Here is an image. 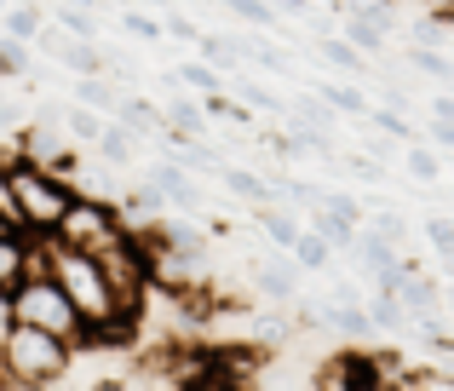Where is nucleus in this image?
Instances as JSON below:
<instances>
[{
	"instance_id": "1",
	"label": "nucleus",
	"mask_w": 454,
	"mask_h": 391,
	"mask_svg": "<svg viewBox=\"0 0 454 391\" xmlns=\"http://www.w3.org/2000/svg\"><path fill=\"white\" fill-rule=\"evenodd\" d=\"M69 369H75V340L46 334V328L18 323V317L0 328V386L41 391V386H58Z\"/></svg>"
},
{
	"instance_id": "2",
	"label": "nucleus",
	"mask_w": 454,
	"mask_h": 391,
	"mask_svg": "<svg viewBox=\"0 0 454 391\" xmlns=\"http://www.w3.org/2000/svg\"><path fill=\"white\" fill-rule=\"evenodd\" d=\"M0 179H6L12 207H18V219H23L29 236H52L58 219H64V207L75 201V179H69V173L46 168V161H29V156H12L6 168H0Z\"/></svg>"
},
{
	"instance_id": "3",
	"label": "nucleus",
	"mask_w": 454,
	"mask_h": 391,
	"mask_svg": "<svg viewBox=\"0 0 454 391\" xmlns=\"http://www.w3.org/2000/svg\"><path fill=\"white\" fill-rule=\"evenodd\" d=\"M6 300H12V317H18V323H35V328L64 334V340L81 334V311H75V300L64 293V282H58L52 270H29V277H18Z\"/></svg>"
},
{
	"instance_id": "4",
	"label": "nucleus",
	"mask_w": 454,
	"mask_h": 391,
	"mask_svg": "<svg viewBox=\"0 0 454 391\" xmlns=\"http://www.w3.org/2000/svg\"><path fill=\"white\" fill-rule=\"evenodd\" d=\"M52 236H58V242H69V247H87V254H98V247L121 242V236H133V224L121 219V207H115L110 196L75 191V201L64 207V219H58Z\"/></svg>"
},
{
	"instance_id": "5",
	"label": "nucleus",
	"mask_w": 454,
	"mask_h": 391,
	"mask_svg": "<svg viewBox=\"0 0 454 391\" xmlns=\"http://www.w3.org/2000/svg\"><path fill=\"white\" fill-rule=\"evenodd\" d=\"M300 277H305V270H300V259H294L288 247H277V254H265L254 265V288L265 293L270 305H294V300H300Z\"/></svg>"
},
{
	"instance_id": "6",
	"label": "nucleus",
	"mask_w": 454,
	"mask_h": 391,
	"mask_svg": "<svg viewBox=\"0 0 454 391\" xmlns=\"http://www.w3.org/2000/svg\"><path fill=\"white\" fill-rule=\"evenodd\" d=\"M145 179H150V184H155V191H161L167 201H173V207H190V213L201 207V191H196V179H190V168L173 156V150L150 161V168H145Z\"/></svg>"
},
{
	"instance_id": "7",
	"label": "nucleus",
	"mask_w": 454,
	"mask_h": 391,
	"mask_svg": "<svg viewBox=\"0 0 454 391\" xmlns=\"http://www.w3.org/2000/svg\"><path fill=\"white\" fill-rule=\"evenodd\" d=\"M219 184H224V191H231L236 201H242L247 213H254V207H265V201H282V196H277V184H270V179H259L254 168H236V161H224V168H219Z\"/></svg>"
},
{
	"instance_id": "8",
	"label": "nucleus",
	"mask_w": 454,
	"mask_h": 391,
	"mask_svg": "<svg viewBox=\"0 0 454 391\" xmlns=\"http://www.w3.org/2000/svg\"><path fill=\"white\" fill-rule=\"evenodd\" d=\"M161 121L173 127V133H184V138H207V127H213V115H207V104L201 98H184V92H167V104H161Z\"/></svg>"
},
{
	"instance_id": "9",
	"label": "nucleus",
	"mask_w": 454,
	"mask_h": 391,
	"mask_svg": "<svg viewBox=\"0 0 454 391\" xmlns=\"http://www.w3.org/2000/svg\"><path fill=\"white\" fill-rule=\"evenodd\" d=\"M340 35H345V41H351L363 58H380V52H386V41H391V35L380 29V23L368 18L363 6H345V12H340Z\"/></svg>"
},
{
	"instance_id": "10",
	"label": "nucleus",
	"mask_w": 454,
	"mask_h": 391,
	"mask_svg": "<svg viewBox=\"0 0 454 391\" xmlns=\"http://www.w3.org/2000/svg\"><path fill=\"white\" fill-rule=\"evenodd\" d=\"M92 156L104 161V168H115V173H127L138 161V138L127 133L121 121H104V133H98V145H92Z\"/></svg>"
},
{
	"instance_id": "11",
	"label": "nucleus",
	"mask_w": 454,
	"mask_h": 391,
	"mask_svg": "<svg viewBox=\"0 0 454 391\" xmlns=\"http://www.w3.org/2000/svg\"><path fill=\"white\" fill-rule=\"evenodd\" d=\"M254 219H259V231H265L270 247H294V242H300V231H305V219H300L294 207H282V201H265V207H254Z\"/></svg>"
},
{
	"instance_id": "12",
	"label": "nucleus",
	"mask_w": 454,
	"mask_h": 391,
	"mask_svg": "<svg viewBox=\"0 0 454 391\" xmlns=\"http://www.w3.org/2000/svg\"><path fill=\"white\" fill-rule=\"evenodd\" d=\"M121 92L127 87L110 75V69H98V75H75V104H87V110H98V115H115Z\"/></svg>"
},
{
	"instance_id": "13",
	"label": "nucleus",
	"mask_w": 454,
	"mask_h": 391,
	"mask_svg": "<svg viewBox=\"0 0 454 391\" xmlns=\"http://www.w3.org/2000/svg\"><path fill=\"white\" fill-rule=\"evenodd\" d=\"M41 29H46V6H41V0H12V6L0 12V35H18V41L35 46Z\"/></svg>"
},
{
	"instance_id": "14",
	"label": "nucleus",
	"mask_w": 454,
	"mask_h": 391,
	"mask_svg": "<svg viewBox=\"0 0 454 391\" xmlns=\"http://www.w3.org/2000/svg\"><path fill=\"white\" fill-rule=\"evenodd\" d=\"M196 52L207 58L213 69H224V75H236V69H242V41H236V35H219V29H207V35H196Z\"/></svg>"
},
{
	"instance_id": "15",
	"label": "nucleus",
	"mask_w": 454,
	"mask_h": 391,
	"mask_svg": "<svg viewBox=\"0 0 454 391\" xmlns=\"http://www.w3.org/2000/svg\"><path fill=\"white\" fill-rule=\"evenodd\" d=\"M288 254L300 259V270H305V277H322V270H333V242H328L322 231H310V224L300 231V242H294Z\"/></svg>"
},
{
	"instance_id": "16",
	"label": "nucleus",
	"mask_w": 454,
	"mask_h": 391,
	"mask_svg": "<svg viewBox=\"0 0 454 391\" xmlns=\"http://www.w3.org/2000/svg\"><path fill=\"white\" fill-rule=\"evenodd\" d=\"M18 277H29V236H0V293H12Z\"/></svg>"
},
{
	"instance_id": "17",
	"label": "nucleus",
	"mask_w": 454,
	"mask_h": 391,
	"mask_svg": "<svg viewBox=\"0 0 454 391\" xmlns=\"http://www.w3.org/2000/svg\"><path fill=\"white\" fill-rule=\"evenodd\" d=\"M58 121L69 127V138H75L81 150H92L98 145V133H104V121H110V115H98V110H87V104H69L64 115H58Z\"/></svg>"
},
{
	"instance_id": "18",
	"label": "nucleus",
	"mask_w": 454,
	"mask_h": 391,
	"mask_svg": "<svg viewBox=\"0 0 454 391\" xmlns=\"http://www.w3.org/2000/svg\"><path fill=\"white\" fill-rule=\"evenodd\" d=\"M178 81H184L196 98H213V92H224V69H213L207 58H184V64H178Z\"/></svg>"
},
{
	"instance_id": "19",
	"label": "nucleus",
	"mask_w": 454,
	"mask_h": 391,
	"mask_svg": "<svg viewBox=\"0 0 454 391\" xmlns=\"http://www.w3.org/2000/svg\"><path fill=\"white\" fill-rule=\"evenodd\" d=\"M317 52H322V58H328V64H333V69H340V75H351V81H363V75H368V58H363V52H356V46H351V41H345V35H328V41H322V46H317Z\"/></svg>"
},
{
	"instance_id": "20",
	"label": "nucleus",
	"mask_w": 454,
	"mask_h": 391,
	"mask_svg": "<svg viewBox=\"0 0 454 391\" xmlns=\"http://www.w3.org/2000/svg\"><path fill=\"white\" fill-rule=\"evenodd\" d=\"M368 323H374L380 334H397V328L409 323V305H403V300H397L391 288H380L374 300H368Z\"/></svg>"
},
{
	"instance_id": "21",
	"label": "nucleus",
	"mask_w": 454,
	"mask_h": 391,
	"mask_svg": "<svg viewBox=\"0 0 454 391\" xmlns=\"http://www.w3.org/2000/svg\"><path fill=\"white\" fill-rule=\"evenodd\" d=\"M121 35H127V41H145V46H167V23L150 18L145 6H127L121 12Z\"/></svg>"
},
{
	"instance_id": "22",
	"label": "nucleus",
	"mask_w": 454,
	"mask_h": 391,
	"mask_svg": "<svg viewBox=\"0 0 454 391\" xmlns=\"http://www.w3.org/2000/svg\"><path fill=\"white\" fill-rule=\"evenodd\" d=\"M115 207H121V219H127V224H133V231H138V219H155V213L167 207V196L155 191V184H150V191H145V184H138V191H127L121 201H115Z\"/></svg>"
},
{
	"instance_id": "23",
	"label": "nucleus",
	"mask_w": 454,
	"mask_h": 391,
	"mask_svg": "<svg viewBox=\"0 0 454 391\" xmlns=\"http://www.w3.org/2000/svg\"><path fill=\"white\" fill-rule=\"evenodd\" d=\"M403 168H409L414 184H443V161H437V150L414 145V138H409V150H403Z\"/></svg>"
},
{
	"instance_id": "24",
	"label": "nucleus",
	"mask_w": 454,
	"mask_h": 391,
	"mask_svg": "<svg viewBox=\"0 0 454 391\" xmlns=\"http://www.w3.org/2000/svg\"><path fill=\"white\" fill-rule=\"evenodd\" d=\"M322 98H328L333 115H368V92L356 87V81H333V87H317Z\"/></svg>"
},
{
	"instance_id": "25",
	"label": "nucleus",
	"mask_w": 454,
	"mask_h": 391,
	"mask_svg": "<svg viewBox=\"0 0 454 391\" xmlns=\"http://www.w3.org/2000/svg\"><path fill=\"white\" fill-rule=\"evenodd\" d=\"M52 23H58L64 35H81V41H98V12H81V6H69V0L52 12Z\"/></svg>"
},
{
	"instance_id": "26",
	"label": "nucleus",
	"mask_w": 454,
	"mask_h": 391,
	"mask_svg": "<svg viewBox=\"0 0 454 391\" xmlns=\"http://www.w3.org/2000/svg\"><path fill=\"white\" fill-rule=\"evenodd\" d=\"M409 69H420V75L443 81V87H454V64L443 52H432V46H409Z\"/></svg>"
},
{
	"instance_id": "27",
	"label": "nucleus",
	"mask_w": 454,
	"mask_h": 391,
	"mask_svg": "<svg viewBox=\"0 0 454 391\" xmlns=\"http://www.w3.org/2000/svg\"><path fill=\"white\" fill-rule=\"evenodd\" d=\"M231 6V18H242L247 29H277V6L270 0H224Z\"/></svg>"
},
{
	"instance_id": "28",
	"label": "nucleus",
	"mask_w": 454,
	"mask_h": 391,
	"mask_svg": "<svg viewBox=\"0 0 454 391\" xmlns=\"http://www.w3.org/2000/svg\"><path fill=\"white\" fill-rule=\"evenodd\" d=\"M420 231H426V247H432V254L454 259V219H443V213H432V219H426Z\"/></svg>"
},
{
	"instance_id": "29",
	"label": "nucleus",
	"mask_w": 454,
	"mask_h": 391,
	"mask_svg": "<svg viewBox=\"0 0 454 391\" xmlns=\"http://www.w3.org/2000/svg\"><path fill=\"white\" fill-rule=\"evenodd\" d=\"M23 69H29V41L0 35V75H23Z\"/></svg>"
},
{
	"instance_id": "30",
	"label": "nucleus",
	"mask_w": 454,
	"mask_h": 391,
	"mask_svg": "<svg viewBox=\"0 0 454 391\" xmlns=\"http://www.w3.org/2000/svg\"><path fill=\"white\" fill-rule=\"evenodd\" d=\"M236 92H242L247 110H270V115H282V98H277L270 87H259V81H236Z\"/></svg>"
},
{
	"instance_id": "31",
	"label": "nucleus",
	"mask_w": 454,
	"mask_h": 391,
	"mask_svg": "<svg viewBox=\"0 0 454 391\" xmlns=\"http://www.w3.org/2000/svg\"><path fill=\"white\" fill-rule=\"evenodd\" d=\"M368 121H374L380 133H391V138H397V145H409V138H414V127L403 121L397 110H374V104H368Z\"/></svg>"
},
{
	"instance_id": "32",
	"label": "nucleus",
	"mask_w": 454,
	"mask_h": 391,
	"mask_svg": "<svg viewBox=\"0 0 454 391\" xmlns=\"http://www.w3.org/2000/svg\"><path fill=\"white\" fill-rule=\"evenodd\" d=\"M322 207L328 213H340V219H351V224H363L368 213H363V201L356 196H345V191H322Z\"/></svg>"
},
{
	"instance_id": "33",
	"label": "nucleus",
	"mask_w": 454,
	"mask_h": 391,
	"mask_svg": "<svg viewBox=\"0 0 454 391\" xmlns=\"http://www.w3.org/2000/svg\"><path fill=\"white\" fill-rule=\"evenodd\" d=\"M374 231H380V236H391V242L403 247V236H409V219H403V213H386V207H380V213H374Z\"/></svg>"
},
{
	"instance_id": "34",
	"label": "nucleus",
	"mask_w": 454,
	"mask_h": 391,
	"mask_svg": "<svg viewBox=\"0 0 454 391\" xmlns=\"http://www.w3.org/2000/svg\"><path fill=\"white\" fill-rule=\"evenodd\" d=\"M196 23H190V18H178V12H173V18H167V41H196Z\"/></svg>"
},
{
	"instance_id": "35",
	"label": "nucleus",
	"mask_w": 454,
	"mask_h": 391,
	"mask_svg": "<svg viewBox=\"0 0 454 391\" xmlns=\"http://www.w3.org/2000/svg\"><path fill=\"white\" fill-rule=\"evenodd\" d=\"M432 145L454 150V121H437V115H432Z\"/></svg>"
},
{
	"instance_id": "36",
	"label": "nucleus",
	"mask_w": 454,
	"mask_h": 391,
	"mask_svg": "<svg viewBox=\"0 0 454 391\" xmlns=\"http://www.w3.org/2000/svg\"><path fill=\"white\" fill-rule=\"evenodd\" d=\"M432 115H437V121H454V98H449V92H437V98H432Z\"/></svg>"
},
{
	"instance_id": "37",
	"label": "nucleus",
	"mask_w": 454,
	"mask_h": 391,
	"mask_svg": "<svg viewBox=\"0 0 454 391\" xmlns=\"http://www.w3.org/2000/svg\"><path fill=\"white\" fill-rule=\"evenodd\" d=\"M69 6H81V12H104V0H69Z\"/></svg>"
},
{
	"instance_id": "38",
	"label": "nucleus",
	"mask_w": 454,
	"mask_h": 391,
	"mask_svg": "<svg viewBox=\"0 0 454 391\" xmlns=\"http://www.w3.org/2000/svg\"><path fill=\"white\" fill-rule=\"evenodd\" d=\"M12 156H18V145H6V150H0V168H6V161H12Z\"/></svg>"
},
{
	"instance_id": "39",
	"label": "nucleus",
	"mask_w": 454,
	"mask_h": 391,
	"mask_svg": "<svg viewBox=\"0 0 454 391\" xmlns=\"http://www.w3.org/2000/svg\"><path fill=\"white\" fill-rule=\"evenodd\" d=\"M138 6H161V0H138Z\"/></svg>"
},
{
	"instance_id": "40",
	"label": "nucleus",
	"mask_w": 454,
	"mask_h": 391,
	"mask_svg": "<svg viewBox=\"0 0 454 391\" xmlns=\"http://www.w3.org/2000/svg\"><path fill=\"white\" fill-rule=\"evenodd\" d=\"M6 6H12V0H0V12H6Z\"/></svg>"
}]
</instances>
